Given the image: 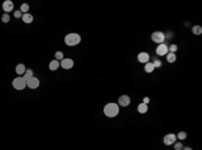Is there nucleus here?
Instances as JSON below:
<instances>
[{
	"label": "nucleus",
	"mask_w": 202,
	"mask_h": 150,
	"mask_svg": "<svg viewBox=\"0 0 202 150\" xmlns=\"http://www.w3.org/2000/svg\"><path fill=\"white\" fill-rule=\"evenodd\" d=\"M120 113V106L115 102H109L104 106V115L108 118H115Z\"/></svg>",
	"instance_id": "obj_1"
},
{
	"label": "nucleus",
	"mask_w": 202,
	"mask_h": 150,
	"mask_svg": "<svg viewBox=\"0 0 202 150\" xmlns=\"http://www.w3.org/2000/svg\"><path fill=\"white\" fill-rule=\"evenodd\" d=\"M65 44L69 46V47H74V46H78L81 43V35L76 32H69L67 35H65Z\"/></svg>",
	"instance_id": "obj_2"
},
{
	"label": "nucleus",
	"mask_w": 202,
	"mask_h": 150,
	"mask_svg": "<svg viewBox=\"0 0 202 150\" xmlns=\"http://www.w3.org/2000/svg\"><path fill=\"white\" fill-rule=\"evenodd\" d=\"M12 86L15 90H24L27 87L26 84V79L23 76H16V78L12 79Z\"/></svg>",
	"instance_id": "obj_3"
},
{
	"label": "nucleus",
	"mask_w": 202,
	"mask_h": 150,
	"mask_svg": "<svg viewBox=\"0 0 202 150\" xmlns=\"http://www.w3.org/2000/svg\"><path fill=\"white\" fill-rule=\"evenodd\" d=\"M151 40L154 43H158V44H162V43L166 42L164 39V32H162V31H154V32L151 33Z\"/></svg>",
	"instance_id": "obj_4"
},
{
	"label": "nucleus",
	"mask_w": 202,
	"mask_h": 150,
	"mask_svg": "<svg viewBox=\"0 0 202 150\" xmlns=\"http://www.w3.org/2000/svg\"><path fill=\"white\" fill-rule=\"evenodd\" d=\"M162 141L166 146H171V145H174V142H177V135L174 133H168L163 137Z\"/></svg>",
	"instance_id": "obj_5"
},
{
	"label": "nucleus",
	"mask_w": 202,
	"mask_h": 150,
	"mask_svg": "<svg viewBox=\"0 0 202 150\" xmlns=\"http://www.w3.org/2000/svg\"><path fill=\"white\" fill-rule=\"evenodd\" d=\"M26 84H27L28 89L35 90V89H38V87H39L41 81L37 78V76H32V78H30V79H27V81H26Z\"/></svg>",
	"instance_id": "obj_6"
},
{
	"label": "nucleus",
	"mask_w": 202,
	"mask_h": 150,
	"mask_svg": "<svg viewBox=\"0 0 202 150\" xmlns=\"http://www.w3.org/2000/svg\"><path fill=\"white\" fill-rule=\"evenodd\" d=\"M117 105L120 106V107H127V106H129L131 105V97L127 94L120 95V97H119V100H117Z\"/></svg>",
	"instance_id": "obj_7"
},
{
	"label": "nucleus",
	"mask_w": 202,
	"mask_h": 150,
	"mask_svg": "<svg viewBox=\"0 0 202 150\" xmlns=\"http://www.w3.org/2000/svg\"><path fill=\"white\" fill-rule=\"evenodd\" d=\"M59 64H61V67L63 70H70V68H73V66H74V60L72 58H63L59 62Z\"/></svg>",
	"instance_id": "obj_8"
},
{
	"label": "nucleus",
	"mask_w": 202,
	"mask_h": 150,
	"mask_svg": "<svg viewBox=\"0 0 202 150\" xmlns=\"http://www.w3.org/2000/svg\"><path fill=\"white\" fill-rule=\"evenodd\" d=\"M168 54V46L166 43H162V44H158L156 47V56H166Z\"/></svg>",
	"instance_id": "obj_9"
},
{
	"label": "nucleus",
	"mask_w": 202,
	"mask_h": 150,
	"mask_svg": "<svg viewBox=\"0 0 202 150\" xmlns=\"http://www.w3.org/2000/svg\"><path fill=\"white\" fill-rule=\"evenodd\" d=\"M150 59H151V56H150L148 52H146V51H142V52L138 54V62L142 64H146L150 62Z\"/></svg>",
	"instance_id": "obj_10"
},
{
	"label": "nucleus",
	"mask_w": 202,
	"mask_h": 150,
	"mask_svg": "<svg viewBox=\"0 0 202 150\" xmlns=\"http://www.w3.org/2000/svg\"><path fill=\"white\" fill-rule=\"evenodd\" d=\"M3 11H4V14H10L11 11H14V8H15V6H14V3H12L11 0H6V1H3Z\"/></svg>",
	"instance_id": "obj_11"
},
{
	"label": "nucleus",
	"mask_w": 202,
	"mask_h": 150,
	"mask_svg": "<svg viewBox=\"0 0 202 150\" xmlns=\"http://www.w3.org/2000/svg\"><path fill=\"white\" fill-rule=\"evenodd\" d=\"M26 70H27V67H26V64H23V63L16 64V67H15V72H16L18 75H20V76H23V75H24Z\"/></svg>",
	"instance_id": "obj_12"
},
{
	"label": "nucleus",
	"mask_w": 202,
	"mask_h": 150,
	"mask_svg": "<svg viewBox=\"0 0 202 150\" xmlns=\"http://www.w3.org/2000/svg\"><path fill=\"white\" fill-rule=\"evenodd\" d=\"M22 22L26 23V24H31V23L34 22V16L30 14V12H27V14H23V15H22Z\"/></svg>",
	"instance_id": "obj_13"
},
{
	"label": "nucleus",
	"mask_w": 202,
	"mask_h": 150,
	"mask_svg": "<svg viewBox=\"0 0 202 150\" xmlns=\"http://www.w3.org/2000/svg\"><path fill=\"white\" fill-rule=\"evenodd\" d=\"M59 67H61V64H59V60H57V59H53V60L49 63V70H50V71H57Z\"/></svg>",
	"instance_id": "obj_14"
},
{
	"label": "nucleus",
	"mask_w": 202,
	"mask_h": 150,
	"mask_svg": "<svg viewBox=\"0 0 202 150\" xmlns=\"http://www.w3.org/2000/svg\"><path fill=\"white\" fill-rule=\"evenodd\" d=\"M150 60L152 62V64H154V67L155 68H162V66H163V62H162V59H159L158 56H152Z\"/></svg>",
	"instance_id": "obj_15"
},
{
	"label": "nucleus",
	"mask_w": 202,
	"mask_h": 150,
	"mask_svg": "<svg viewBox=\"0 0 202 150\" xmlns=\"http://www.w3.org/2000/svg\"><path fill=\"white\" fill-rule=\"evenodd\" d=\"M154 71H155V67H154V64H152L151 60H150L148 63L144 64V72H147V74H152Z\"/></svg>",
	"instance_id": "obj_16"
},
{
	"label": "nucleus",
	"mask_w": 202,
	"mask_h": 150,
	"mask_svg": "<svg viewBox=\"0 0 202 150\" xmlns=\"http://www.w3.org/2000/svg\"><path fill=\"white\" fill-rule=\"evenodd\" d=\"M138 111L140 113V114H146L147 111H148V105H146V103H139L138 105Z\"/></svg>",
	"instance_id": "obj_17"
},
{
	"label": "nucleus",
	"mask_w": 202,
	"mask_h": 150,
	"mask_svg": "<svg viewBox=\"0 0 202 150\" xmlns=\"http://www.w3.org/2000/svg\"><path fill=\"white\" fill-rule=\"evenodd\" d=\"M166 59H167L168 63H175V60H177V54L168 52L167 55H166Z\"/></svg>",
	"instance_id": "obj_18"
},
{
	"label": "nucleus",
	"mask_w": 202,
	"mask_h": 150,
	"mask_svg": "<svg viewBox=\"0 0 202 150\" xmlns=\"http://www.w3.org/2000/svg\"><path fill=\"white\" fill-rule=\"evenodd\" d=\"M175 135H177V141H181V142L187 138V133H186V131H179V133L175 134Z\"/></svg>",
	"instance_id": "obj_19"
},
{
	"label": "nucleus",
	"mask_w": 202,
	"mask_h": 150,
	"mask_svg": "<svg viewBox=\"0 0 202 150\" xmlns=\"http://www.w3.org/2000/svg\"><path fill=\"white\" fill-rule=\"evenodd\" d=\"M191 32H193L194 35H201L202 33V27L201 25H193V27H191Z\"/></svg>",
	"instance_id": "obj_20"
},
{
	"label": "nucleus",
	"mask_w": 202,
	"mask_h": 150,
	"mask_svg": "<svg viewBox=\"0 0 202 150\" xmlns=\"http://www.w3.org/2000/svg\"><path fill=\"white\" fill-rule=\"evenodd\" d=\"M19 11L22 12V14H27V12L30 11V4H27V3H23L22 6H20Z\"/></svg>",
	"instance_id": "obj_21"
},
{
	"label": "nucleus",
	"mask_w": 202,
	"mask_h": 150,
	"mask_svg": "<svg viewBox=\"0 0 202 150\" xmlns=\"http://www.w3.org/2000/svg\"><path fill=\"white\" fill-rule=\"evenodd\" d=\"M34 76V71L31 68H27L26 70V72H24V75H23V78L27 81V79H30V78H32Z\"/></svg>",
	"instance_id": "obj_22"
},
{
	"label": "nucleus",
	"mask_w": 202,
	"mask_h": 150,
	"mask_svg": "<svg viewBox=\"0 0 202 150\" xmlns=\"http://www.w3.org/2000/svg\"><path fill=\"white\" fill-rule=\"evenodd\" d=\"M174 35H175L174 31H171V30H170V31H166V32H164V39H166V40H173Z\"/></svg>",
	"instance_id": "obj_23"
},
{
	"label": "nucleus",
	"mask_w": 202,
	"mask_h": 150,
	"mask_svg": "<svg viewBox=\"0 0 202 150\" xmlns=\"http://www.w3.org/2000/svg\"><path fill=\"white\" fill-rule=\"evenodd\" d=\"M178 51V46L175 44V43H171V44L168 46V52H171V54H175Z\"/></svg>",
	"instance_id": "obj_24"
},
{
	"label": "nucleus",
	"mask_w": 202,
	"mask_h": 150,
	"mask_svg": "<svg viewBox=\"0 0 202 150\" xmlns=\"http://www.w3.org/2000/svg\"><path fill=\"white\" fill-rule=\"evenodd\" d=\"M174 150H182L183 149V143L181 141H177V142H174Z\"/></svg>",
	"instance_id": "obj_25"
},
{
	"label": "nucleus",
	"mask_w": 202,
	"mask_h": 150,
	"mask_svg": "<svg viewBox=\"0 0 202 150\" xmlns=\"http://www.w3.org/2000/svg\"><path fill=\"white\" fill-rule=\"evenodd\" d=\"M63 58H65V56H63V52H62V51H57V52H55V59H57V60L61 62Z\"/></svg>",
	"instance_id": "obj_26"
},
{
	"label": "nucleus",
	"mask_w": 202,
	"mask_h": 150,
	"mask_svg": "<svg viewBox=\"0 0 202 150\" xmlns=\"http://www.w3.org/2000/svg\"><path fill=\"white\" fill-rule=\"evenodd\" d=\"M1 22H3L4 24H7V23L10 22V15L8 14H3V15H1Z\"/></svg>",
	"instance_id": "obj_27"
},
{
	"label": "nucleus",
	"mask_w": 202,
	"mask_h": 150,
	"mask_svg": "<svg viewBox=\"0 0 202 150\" xmlns=\"http://www.w3.org/2000/svg\"><path fill=\"white\" fill-rule=\"evenodd\" d=\"M22 12L19 11V9H18V11H14V17L15 19H20V17H22Z\"/></svg>",
	"instance_id": "obj_28"
},
{
	"label": "nucleus",
	"mask_w": 202,
	"mask_h": 150,
	"mask_svg": "<svg viewBox=\"0 0 202 150\" xmlns=\"http://www.w3.org/2000/svg\"><path fill=\"white\" fill-rule=\"evenodd\" d=\"M150 102H151V99H150L148 97H144V98H143V103H146V105H148Z\"/></svg>",
	"instance_id": "obj_29"
},
{
	"label": "nucleus",
	"mask_w": 202,
	"mask_h": 150,
	"mask_svg": "<svg viewBox=\"0 0 202 150\" xmlns=\"http://www.w3.org/2000/svg\"><path fill=\"white\" fill-rule=\"evenodd\" d=\"M182 150H193V149H191L190 146H183V149H182Z\"/></svg>",
	"instance_id": "obj_30"
},
{
	"label": "nucleus",
	"mask_w": 202,
	"mask_h": 150,
	"mask_svg": "<svg viewBox=\"0 0 202 150\" xmlns=\"http://www.w3.org/2000/svg\"><path fill=\"white\" fill-rule=\"evenodd\" d=\"M190 22H185V27H190Z\"/></svg>",
	"instance_id": "obj_31"
}]
</instances>
